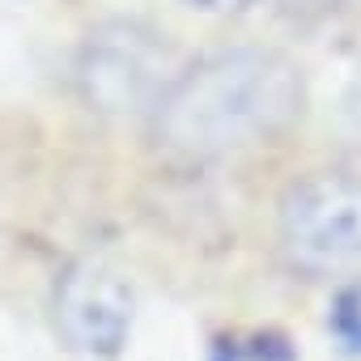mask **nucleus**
I'll list each match as a JSON object with an SVG mask.
<instances>
[{
  "label": "nucleus",
  "mask_w": 361,
  "mask_h": 361,
  "mask_svg": "<svg viewBox=\"0 0 361 361\" xmlns=\"http://www.w3.org/2000/svg\"><path fill=\"white\" fill-rule=\"evenodd\" d=\"M281 238L314 272L361 264V174L323 170L293 183L281 200Z\"/></svg>",
  "instance_id": "7ed1b4c3"
},
{
  "label": "nucleus",
  "mask_w": 361,
  "mask_h": 361,
  "mask_svg": "<svg viewBox=\"0 0 361 361\" xmlns=\"http://www.w3.org/2000/svg\"><path fill=\"white\" fill-rule=\"evenodd\" d=\"M306 102L302 73L272 47H230L178 73L153 111V136L174 157H226L276 140Z\"/></svg>",
  "instance_id": "f257e3e1"
},
{
  "label": "nucleus",
  "mask_w": 361,
  "mask_h": 361,
  "mask_svg": "<svg viewBox=\"0 0 361 361\" xmlns=\"http://www.w3.org/2000/svg\"><path fill=\"white\" fill-rule=\"evenodd\" d=\"M327 331L340 344V353L361 357V281H348L336 289L327 306Z\"/></svg>",
  "instance_id": "423d86ee"
},
{
  "label": "nucleus",
  "mask_w": 361,
  "mask_h": 361,
  "mask_svg": "<svg viewBox=\"0 0 361 361\" xmlns=\"http://www.w3.org/2000/svg\"><path fill=\"white\" fill-rule=\"evenodd\" d=\"M188 5L200 9V13H247L259 0H188Z\"/></svg>",
  "instance_id": "0eeeda50"
},
{
  "label": "nucleus",
  "mask_w": 361,
  "mask_h": 361,
  "mask_svg": "<svg viewBox=\"0 0 361 361\" xmlns=\"http://www.w3.org/2000/svg\"><path fill=\"white\" fill-rule=\"evenodd\" d=\"M209 361H298V353L281 331H234L213 344Z\"/></svg>",
  "instance_id": "39448f33"
},
{
  "label": "nucleus",
  "mask_w": 361,
  "mask_h": 361,
  "mask_svg": "<svg viewBox=\"0 0 361 361\" xmlns=\"http://www.w3.org/2000/svg\"><path fill=\"white\" fill-rule=\"evenodd\" d=\"M51 306H56V327L73 353L90 361H111L128 344L136 302H132L128 281L111 272L106 264L81 259L64 268V276L56 281Z\"/></svg>",
  "instance_id": "20e7f679"
},
{
  "label": "nucleus",
  "mask_w": 361,
  "mask_h": 361,
  "mask_svg": "<svg viewBox=\"0 0 361 361\" xmlns=\"http://www.w3.org/2000/svg\"><path fill=\"white\" fill-rule=\"evenodd\" d=\"M285 9H293V13H306V9H327L331 0H281Z\"/></svg>",
  "instance_id": "6e6552de"
},
{
  "label": "nucleus",
  "mask_w": 361,
  "mask_h": 361,
  "mask_svg": "<svg viewBox=\"0 0 361 361\" xmlns=\"http://www.w3.org/2000/svg\"><path fill=\"white\" fill-rule=\"evenodd\" d=\"M183 68L174 43L140 22H106L90 30L73 64L81 98L102 115H153Z\"/></svg>",
  "instance_id": "f03ea898"
}]
</instances>
